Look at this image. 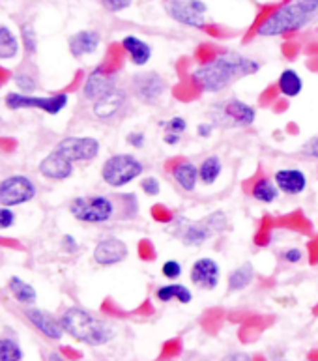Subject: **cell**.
Wrapping results in <instances>:
<instances>
[{
  "label": "cell",
  "instance_id": "1",
  "mask_svg": "<svg viewBox=\"0 0 318 361\" xmlns=\"http://www.w3.org/2000/svg\"><path fill=\"white\" fill-rule=\"evenodd\" d=\"M260 62L242 53H227L217 54L210 62L200 64L191 71V79L197 87L206 94H219V92L231 88L240 79L251 77L259 73Z\"/></svg>",
  "mask_w": 318,
  "mask_h": 361
},
{
  "label": "cell",
  "instance_id": "2",
  "mask_svg": "<svg viewBox=\"0 0 318 361\" xmlns=\"http://www.w3.org/2000/svg\"><path fill=\"white\" fill-rule=\"evenodd\" d=\"M60 322H62L64 334H68L82 345L103 346L111 343L114 337L113 326L96 314H92L87 309H68L60 318Z\"/></svg>",
  "mask_w": 318,
  "mask_h": 361
},
{
  "label": "cell",
  "instance_id": "3",
  "mask_svg": "<svg viewBox=\"0 0 318 361\" xmlns=\"http://www.w3.org/2000/svg\"><path fill=\"white\" fill-rule=\"evenodd\" d=\"M227 225L228 217L221 210H217L208 214V216L199 219V221L180 217V219L174 221L173 232L183 245H188V247H202L216 234H221V232L227 231Z\"/></svg>",
  "mask_w": 318,
  "mask_h": 361
},
{
  "label": "cell",
  "instance_id": "4",
  "mask_svg": "<svg viewBox=\"0 0 318 361\" xmlns=\"http://www.w3.org/2000/svg\"><path fill=\"white\" fill-rule=\"evenodd\" d=\"M314 16L303 10L296 0H292L288 4L279 6L277 10L271 11L270 16L264 17V21L257 27V34L260 38H277L302 30L313 21Z\"/></svg>",
  "mask_w": 318,
  "mask_h": 361
},
{
  "label": "cell",
  "instance_id": "5",
  "mask_svg": "<svg viewBox=\"0 0 318 361\" xmlns=\"http://www.w3.org/2000/svg\"><path fill=\"white\" fill-rule=\"evenodd\" d=\"M145 173V163L133 154H114L103 163L102 178L109 188L120 189L135 182Z\"/></svg>",
  "mask_w": 318,
  "mask_h": 361
},
{
  "label": "cell",
  "instance_id": "6",
  "mask_svg": "<svg viewBox=\"0 0 318 361\" xmlns=\"http://www.w3.org/2000/svg\"><path fill=\"white\" fill-rule=\"evenodd\" d=\"M212 122L217 128H227V130H236V128H249L257 122V109L249 103L231 97L225 102L214 103L210 109Z\"/></svg>",
  "mask_w": 318,
  "mask_h": 361
},
{
  "label": "cell",
  "instance_id": "7",
  "mask_svg": "<svg viewBox=\"0 0 318 361\" xmlns=\"http://www.w3.org/2000/svg\"><path fill=\"white\" fill-rule=\"evenodd\" d=\"M70 212L77 221L102 225L113 219L116 204L105 195H90V197H77L71 200Z\"/></svg>",
  "mask_w": 318,
  "mask_h": 361
},
{
  "label": "cell",
  "instance_id": "8",
  "mask_svg": "<svg viewBox=\"0 0 318 361\" xmlns=\"http://www.w3.org/2000/svg\"><path fill=\"white\" fill-rule=\"evenodd\" d=\"M165 11L173 21L189 28H204L208 4L204 0H167Z\"/></svg>",
  "mask_w": 318,
  "mask_h": 361
},
{
  "label": "cell",
  "instance_id": "9",
  "mask_svg": "<svg viewBox=\"0 0 318 361\" xmlns=\"http://www.w3.org/2000/svg\"><path fill=\"white\" fill-rule=\"evenodd\" d=\"M131 92L139 102L146 105H156L169 92V82L157 71H140L131 79Z\"/></svg>",
  "mask_w": 318,
  "mask_h": 361
},
{
  "label": "cell",
  "instance_id": "10",
  "mask_svg": "<svg viewBox=\"0 0 318 361\" xmlns=\"http://www.w3.org/2000/svg\"><path fill=\"white\" fill-rule=\"evenodd\" d=\"M189 281L200 290H216L221 283V266L212 257H200L191 264Z\"/></svg>",
  "mask_w": 318,
  "mask_h": 361
},
{
  "label": "cell",
  "instance_id": "11",
  "mask_svg": "<svg viewBox=\"0 0 318 361\" xmlns=\"http://www.w3.org/2000/svg\"><path fill=\"white\" fill-rule=\"evenodd\" d=\"M36 195L34 183L27 176H10L0 182V204L17 206L28 202Z\"/></svg>",
  "mask_w": 318,
  "mask_h": 361
},
{
  "label": "cell",
  "instance_id": "12",
  "mask_svg": "<svg viewBox=\"0 0 318 361\" xmlns=\"http://www.w3.org/2000/svg\"><path fill=\"white\" fill-rule=\"evenodd\" d=\"M56 150L62 152L70 161H92L99 154V140L94 137H68L60 140Z\"/></svg>",
  "mask_w": 318,
  "mask_h": 361
},
{
  "label": "cell",
  "instance_id": "13",
  "mask_svg": "<svg viewBox=\"0 0 318 361\" xmlns=\"http://www.w3.org/2000/svg\"><path fill=\"white\" fill-rule=\"evenodd\" d=\"M6 105L10 109H42L47 114H59L68 105V96L59 94V96L51 97H28L21 96V94H8L6 96Z\"/></svg>",
  "mask_w": 318,
  "mask_h": 361
},
{
  "label": "cell",
  "instance_id": "14",
  "mask_svg": "<svg viewBox=\"0 0 318 361\" xmlns=\"http://www.w3.org/2000/svg\"><path fill=\"white\" fill-rule=\"evenodd\" d=\"M126 105H128V92L124 88L116 87L114 90L109 92L107 96H103L102 99L94 102L92 111H94L97 120L111 122V120L118 118L120 114L124 113Z\"/></svg>",
  "mask_w": 318,
  "mask_h": 361
},
{
  "label": "cell",
  "instance_id": "15",
  "mask_svg": "<svg viewBox=\"0 0 318 361\" xmlns=\"http://www.w3.org/2000/svg\"><path fill=\"white\" fill-rule=\"evenodd\" d=\"M118 87V77L116 73L105 71L102 68H97L87 77L85 87H82V96L87 97L88 102H97L103 96H107L109 92Z\"/></svg>",
  "mask_w": 318,
  "mask_h": 361
},
{
  "label": "cell",
  "instance_id": "16",
  "mask_svg": "<svg viewBox=\"0 0 318 361\" xmlns=\"http://www.w3.org/2000/svg\"><path fill=\"white\" fill-rule=\"evenodd\" d=\"M130 255L128 243L120 238H105L94 247V260L99 266H116Z\"/></svg>",
  "mask_w": 318,
  "mask_h": 361
},
{
  "label": "cell",
  "instance_id": "17",
  "mask_svg": "<svg viewBox=\"0 0 318 361\" xmlns=\"http://www.w3.org/2000/svg\"><path fill=\"white\" fill-rule=\"evenodd\" d=\"M271 178H274L275 185L279 188L281 193L288 195V197L302 195L309 185L307 174L303 173L302 169H279V171H275Z\"/></svg>",
  "mask_w": 318,
  "mask_h": 361
},
{
  "label": "cell",
  "instance_id": "18",
  "mask_svg": "<svg viewBox=\"0 0 318 361\" xmlns=\"http://www.w3.org/2000/svg\"><path fill=\"white\" fill-rule=\"evenodd\" d=\"M39 173L44 174L45 178L66 180L73 174V161H70L62 152L53 150L39 163Z\"/></svg>",
  "mask_w": 318,
  "mask_h": 361
},
{
  "label": "cell",
  "instance_id": "19",
  "mask_svg": "<svg viewBox=\"0 0 318 361\" xmlns=\"http://www.w3.org/2000/svg\"><path fill=\"white\" fill-rule=\"evenodd\" d=\"M27 318L32 322L34 328L39 329L45 337H49V339H53V341L62 339L64 328H62V322L56 320L53 314L45 313V311H42V309H28Z\"/></svg>",
  "mask_w": 318,
  "mask_h": 361
},
{
  "label": "cell",
  "instance_id": "20",
  "mask_svg": "<svg viewBox=\"0 0 318 361\" xmlns=\"http://www.w3.org/2000/svg\"><path fill=\"white\" fill-rule=\"evenodd\" d=\"M171 176L176 182V185L185 193H193L197 189V183H200L199 167L193 161H178L171 171Z\"/></svg>",
  "mask_w": 318,
  "mask_h": 361
},
{
  "label": "cell",
  "instance_id": "21",
  "mask_svg": "<svg viewBox=\"0 0 318 361\" xmlns=\"http://www.w3.org/2000/svg\"><path fill=\"white\" fill-rule=\"evenodd\" d=\"M122 47H124V51L128 53L131 62L135 66H139V68L148 64L152 60V54H154L152 45L148 44L146 39L139 38V36H133V34H131V36H126V38L122 39Z\"/></svg>",
  "mask_w": 318,
  "mask_h": 361
},
{
  "label": "cell",
  "instance_id": "22",
  "mask_svg": "<svg viewBox=\"0 0 318 361\" xmlns=\"http://www.w3.org/2000/svg\"><path fill=\"white\" fill-rule=\"evenodd\" d=\"M102 44V36L96 30H81L70 38V51L75 59H81L85 54L96 53Z\"/></svg>",
  "mask_w": 318,
  "mask_h": 361
},
{
  "label": "cell",
  "instance_id": "23",
  "mask_svg": "<svg viewBox=\"0 0 318 361\" xmlns=\"http://www.w3.org/2000/svg\"><path fill=\"white\" fill-rule=\"evenodd\" d=\"M156 298L157 302L161 303H171V302H178L182 305H188V303L193 302V292L188 285L183 283H165V285L157 286L156 288Z\"/></svg>",
  "mask_w": 318,
  "mask_h": 361
},
{
  "label": "cell",
  "instance_id": "24",
  "mask_svg": "<svg viewBox=\"0 0 318 361\" xmlns=\"http://www.w3.org/2000/svg\"><path fill=\"white\" fill-rule=\"evenodd\" d=\"M277 90L281 92V96L294 99L303 92V79L296 70L286 68L281 71L279 79H277Z\"/></svg>",
  "mask_w": 318,
  "mask_h": 361
},
{
  "label": "cell",
  "instance_id": "25",
  "mask_svg": "<svg viewBox=\"0 0 318 361\" xmlns=\"http://www.w3.org/2000/svg\"><path fill=\"white\" fill-rule=\"evenodd\" d=\"M255 275H257V271H255V266L251 262H245V264H240L238 268H234L227 277L228 292L245 290L255 281Z\"/></svg>",
  "mask_w": 318,
  "mask_h": 361
},
{
  "label": "cell",
  "instance_id": "26",
  "mask_svg": "<svg viewBox=\"0 0 318 361\" xmlns=\"http://www.w3.org/2000/svg\"><path fill=\"white\" fill-rule=\"evenodd\" d=\"M279 188L275 185L274 178H260L251 188V197L260 204H274L279 199Z\"/></svg>",
  "mask_w": 318,
  "mask_h": 361
},
{
  "label": "cell",
  "instance_id": "27",
  "mask_svg": "<svg viewBox=\"0 0 318 361\" xmlns=\"http://www.w3.org/2000/svg\"><path fill=\"white\" fill-rule=\"evenodd\" d=\"M223 174V161L219 156H206L199 163V180L202 185H214Z\"/></svg>",
  "mask_w": 318,
  "mask_h": 361
},
{
  "label": "cell",
  "instance_id": "28",
  "mask_svg": "<svg viewBox=\"0 0 318 361\" xmlns=\"http://www.w3.org/2000/svg\"><path fill=\"white\" fill-rule=\"evenodd\" d=\"M10 290L16 296L17 302L21 303H34L36 302V290L32 286L21 281L19 277H11L10 279Z\"/></svg>",
  "mask_w": 318,
  "mask_h": 361
},
{
  "label": "cell",
  "instance_id": "29",
  "mask_svg": "<svg viewBox=\"0 0 318 361\" xmlns=\"http://www.w3.org/2000/svg\"><path fill=\"white\" fill-rule=\"evenodd\" d=\"M17 39L16 36L11 34L10 28L0 27V60H8L13 59L17 54Z\"/></svg>",
  "mask_w": 318,
  "mask_h": 361
},
{
  "label": "cell",
  "instance_id": "30",
  "mask_svg": "<svg viewBox=\"0 0 318 361\" xmlns=\"http://www.w3.org/2000/svg\"><path fill=\"white\" fill-rule=\"evenodd\" d=\"M23 350L13 339H0V361H21Z\"/></svg>",
  "mask_w": 318,
  "mask_h": 361
},
{
  "label": "cell",
  "instance_id": "31",
  "mask_svg": "<svg viewBox=\"0 0 318 361\" xmlns=\"http://www.w3.org/2000/svg\"><path fill=\"white\" fill-rule=\"evenodd\" d=\"M159 128L163 130V133H173V135L183 137V133L188 131V120L183 116H173L169 120H161Z\"/></svg>",
  "mask_w": 318,
  "mask_h": 361
},
{
  "label": "cell",
  "instance_id": "32",
  "mask_svg": "<svg viewBox=\"0 0 318 361\" xmlns=\"http://www.w3.org/2000/svg\"><path fill=\"white\" fill-rule=\"evenodd\" d=\"M161 274L165 279L171 281V283H174V281H178L180 277L183 275V268L178 260H174V259L165 260V262L161 264Z\"/></svg>",
  "mask_w": 318,
  "mask_h": 361
},
{
  "label": "cell",
  "instance_id": "33",
  "mask_svg": "<svg viewBox=\"0 0 318 361\" xmlns=\"http://www.w3.org/2000/svg\"><path fill=\"white\" fill-rule=\"evenodd\" d=\"M140 189L148 197H157V195L161 193V182H159L157 176H145V178L140 180Z\"/></svg>",
  "mask_w": 318,
  "mask_h": 361
},
{
  "label": "cell",
  "instance_id": "34",
  "mask_svg": "<svg viewBox=\"0 0 318 361\" xmlns=\"http://www.w3.org/2000/svg\"><path fill=\"white\" fill-rule=\"evenodd\" d=\"M99 2L111 13H120V11L128 10L133 4V0H99Z\"/></svg>",
  "mask_w": 318,
  "mask_h": 361
},
{
  "label": "cell",
  "instance_id": "35",
  "mask_svg": "<svg viewBox=\"0 0 318 361\" xmlns=\"http://www.w3.org/2000/svg\"><path fill=\"white\" fill-rule=\"evenodd\" d=\"M281 259L285 260L286 264H300L303 260V251L300 247H288L281 251Z\"/></svg>",
  "mask_w": 318,
  "mask_h": 361
},
{
  "label": "cell",
  "instance_id": "36",
  "mask_svg": "<svg viewBox=\"0 0 318 361\" xmlns=\"http://www.w3.org/2000/svg\"><path fill=\"white\" fill-rule=\"evenodd\" d=\"M302 156L309 157V159H317L318 161V133L303 142Z\"/></svg>",
  "mask_w": 318,
  "mask_h": 361
},
{
  "label": "cell",
  "instance_id": "37",
  "mask_svg": "<svg viewBox=\"0 0 318 361\" xmlns=\"http://www.w3.org/2000/svg\"><path fill=\"white\" fill-rule=\"evenodd\" d=\"M126 142L135 150H142L146 146V133L145 131H130L126 137Z\"/></svg>",
  "mask_w": 318,
  "mask_h": 361
},
{
  "label": "cell",
  "instance_id": "38",
  "mask_svg": "<svg viewBox=\"0 0 318 361\" xmlns=\"http://www.w3.org/2000/svg\"><path fill=\"white\" fill-rule=\"evenodd\" d=\"M23 39H25V45H27L28 51L34 53V51H36V34H34L30 25H25V27H23Z\"/></svg>",
  "mask_w": 318,
  "mask_h": 361
},
{
  "label": "cell",
  "instance_id": "39",
  "mask_svg": "<svg viewBox=\"0 0 318 361\" xmlns=\"http://www.w3.org/2000/svg\"><path fill=\"white\" fill-rule=\"evenodd\" d=\"M216 130L217 126L214 124V122H200V124L197 126V135H199L200 139H210Z\"/></svg>",
  "mask_w": 318,
  "mask_h": 361
},
{
  "label": "cell",
  "instance_id": "40",
  "mask_svg": "<svg viewBox=\"0 0 318 361\" xmlns=\"http://www.w3.org/2000/svg\"><path fill=\"white\" fill-rule=\"evenodd\" d=\"M16 221V216L10 208H0V228H8V226L13 225Z\"/></svg>",
  "mask_w": 318,
  "mask_h": 361
},
{
  "label": "cell",
  "instance_id": "41",
  "mask_svg": "<svg viewBox=\"0 0 318 361\" xmlns=\"http://www.w3.org/2000/svg\"><path fill=\"white\" fill-rule=\"evenodd\" d=\"M221 361H253V357L249 356L247 352H231Z\"/></svg>",
  "mask_w": 318,
  "mask_h": 361
},
{
  "label": "cell",
  "instance_id": "42",
  "mask_svg": "<svg viewBox=\"0 0 318 361\" xmlns=\"http://www.w3.org/2000/svg\"><path fill=\"white\" fill-rule=\"evenodd\" d=\"M296 2L302 6L303 10H307L309 13H313V16L318 13V0H296Z\"/></svg>",
  "mask_w": 318,
  "mask_h": 361
},
{
  "label": "cell",
  "instance_id": "43",
  "mask_svg": "<svg viewBox=\"0 0 318 361\" xmlns=\"http://www.w3.org/2000/svg\"><path fill=\"white\" fill-rule=\"evenodd\" d=\"M16 82H17V87L25 88V90H32L34 88V81L28 75H17Z\"/></svg>",
  "mask_w": 318,
  "mask_h": 361
},
{
  "label": "cell",
  "instance_id": "44",
  "mask_svg": "<svg viewBox=\"0 0 318 361\" xmlns=\"http://www.w3.org/2000/svg\"><path fill=\"white\" fill-rule=\"evenodd\" d=\"M163 142L167 146H178L182 142V137L173 135V133H163Z\"/></svg>",
  "mask_w": 318,
  "mask_h": 361
},
{
  "label": "cell",
  "instance_id": "45",
  "mask_svg": "<svg viewBox=\"0 0 318 361\" xmlns=\"http://www.w3.org/2000/svg\"><path fill=\"white\" fill-rule=\"evenodd\" d=\"M64 247L68 253H75L77 249H79V245H77V242L73 240V236H70V234H68V236H64Z\"/></svg>",
  "mask_w": 318,
  "mask_h": 361
},
{
  "label": "cell",
  "instance_id": "46",
  "mask_svg": "<svg viewBox=\"0 0 318 361\" xmlns=\"http://www.w3.org/2000/svg\"><path fill=\"white\" fill-rule=\"evenodd\" d=\"M47 361H66V360L62 356H60L59 352H53V354H49Z\"/></svg>",
  "mask_w": 318,
  "mask_h": 361
}]
</instances>
